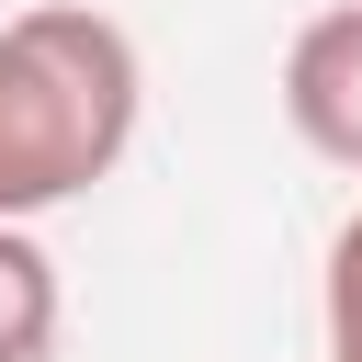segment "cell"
Returning a JSON list of instances; mask_svg holds the SVG:
<instances>
[{
  "instance_id": "1",
  "label": "cell",
  "mask_w": 362,
  "mask_h": 362,
  "mask_svg": "<svg viewBox=\"0 0 362 362\" xmlns=\"http://www.w3.org/2000/svg\"><path fill=\"white\" fill-rule=\"evenodd\" d=\"M147 113V57L90 0H34L0 23V215L34 226L124 170Z\"/></svg>"
},
{
  "instance_id": "2",
  "label": "cell",
  "mask_w": 362,
  "mask_h": 362,
  "mask_svg": "<svg viewBox=\"0 0 362 362\" xmlns=\"http://www.w3.org/2000/svg\"><path fill=\"white\" fill-rule=\"evenodd\" d=\"M283 124L328 158V170H362V0L317 11L283 57Z\"/></svg>"
},
{
  "instance_id": "3",
  "label": "cell",
  "mask_w": 362,
  "mask_h": 362,
  "mask_svg": "<svg viewBox=\"0 0 362 362\" xmlns=\"http://www.w3.org/2000/svg\"><path fill=\"white\" fill-rule=\"evenodd\" d=\"M57 351V260L34 226L0 215V362H45Z\"/></svg>"
},
{
  "instance_id": "4",
  "label": "cell",
  "mask_w": 362,
  "mask_h": 362,
  "mask_svg": "<svg viewBox=\"0 0 362 362\" xmlns=\"http://www.w3.org/2000/svg\"><path fill=\"white\" fill-rule=\"evenodd\" d=\"M328 362H362V204L339 215V238H328Z\"/></svg>"
}]
</instances>
